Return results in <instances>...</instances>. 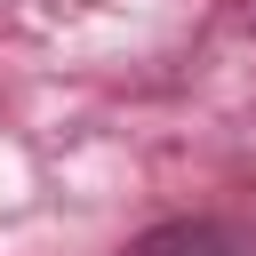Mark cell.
Listing matches in <instances>:
<instances>
[{
    "label": "cell",
    "mask_w": 256,
    "mask_h": 256,
    "mask_svg": "<svg viewBox=\"0 0 256 256\" xmlns=\"http://www.w3.org/2000/svg\"><path fill=\"white\" fill-rule=\"evenodd\" d=\"M128 256H248V240H240L232 224H216V216H168V224H152Z\"/></svg>",
    "instance_id": "6da1fadb"
}]
</instances>
